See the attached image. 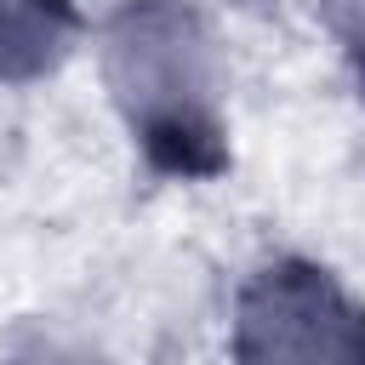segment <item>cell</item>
I'll list each match as a JSON object with an SVG mask.
<instances>
[{"instance_id":"cell-1","label":"cell","mask_w":365,"mask_h":365,"mask_svg":"<svg viewBox=\"0 0 365 365\" xmlns=\"http://www.w3.org/2000/svg\"><path fill=\"white\" fill-rule=\"evenodd\" d=\"M108 86L148 143L188 154L211 143V46L194 11L171 0H137L108 29Z\"/></svg>"},{"instance_id":"cell-2","label":"cell","mask_w":365,"mask_h":365,"mask_svg":"<svg viewBox=\"0 0 365 365\" xmlns=\"http://www.w3.org/2000/svg\"><path fill=\"white\" fill-rule=\"evenodd\" d=\"M365 319L308 268L262 274L240 308V365H359Z\"/></svg>"},{"instance_id":"cell-3","label":"cell","mask_w":365,"mask_h":365,"mask_svg":"<svg viewBox=\"0 0 365 365\" xmlns=\"http://www.w3.org/2000/svg\"><path fill=\"white\" fill-rule=\"evenodd\" d=\"M63 51V11L51 0H0V74L23 80Z\"/></svg>"},{"instance_id":"cell-4","label":"cell","mask_w":365,"mask_h":365,"mask_svg":"<svg viewBox=\"0 0 365 365\" xmlns=\"http://www.w3.org/2000/svg\"><path fill=\"white\" fill-rule=\"evenodd\" d=\"M0 365H86V359L68 354L57 336H17V342L0 354Z\"/></svg>"}]
</instances>
